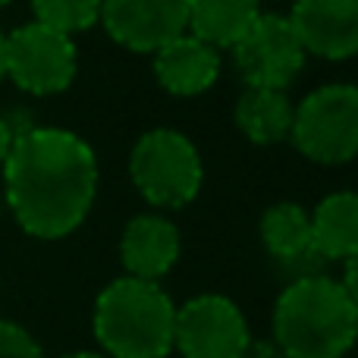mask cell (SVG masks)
I'll list each match as a JSON object with an SVG mask.
<instances>
[{
    "label": "cell",
    "mask_w": 358,
    "mask_h": 358,
    "mask_svg": "<svg viewBox=\"0 0 358 358\" xmlns=\"http://www.w3.org/2000/svg\"><path fill=\"white\" fill-rule=\"evenodd\" d=\"M176 308L155 280H113L94 302V336L113 358H167Z\"/></svg>",
    "instance_id": "3957f363"
},
{
    "label": "cell",
    "mask_w": 358,
    "mask_h": 358,
    "mask_svg": "<svg viewBox=\"0 0 358 358\" xmlns=\"http://www.w3.org/2000/svg\"><path fill=\"white\" fill-rule=\"evenodd\" d=\"M3 50H6V35L0 31V79L6 76V69H3Z\"/></svg>",
    "instance_id": "7402d4cb"
},
{
    "label": "cell",
    "mask_w": 358,
    "mask_h": 358,
    "mask_svg": "<svg viewBox=\"0 0 358 358\" xmlns=\"http://www.w3.org/2000/svg\"><path fill=\"white\" fill-rule=\"evenodd\" d=\"M10 145H13V126L6 123L3 117H0V164H3V157H6V151H10Z\"/></svg>",
    "instance_id": "44dd1931"
},
{
    "label": "cell",
    "mask_w": 358,
    "mask_h": 358,
    "mask_svg": "<svg viewBox=\"0 0 358 358\" xmlns=\"http://www.w3.org/2000/svg\"><path fill=\"white\" fill-rule=\"evenodd\" d=\"M35 22L63 35L92 29L101 19V0H31Z\"/></svg>",
    "instance_id": "e0dca14e"
},
{
    "label": "cell",
    "mask_w": 358,
    "mask_h": 358,
    "mask_svg": "<svg viewBox=\"0 0 358 358\" xmlns=\"http://www.w3.org/2000/svg\"><path fill=\"white\" fill-rule=\"evenodd\" d=\"M296 148L317 164H346L358 155V88L324 85L292 113Z\"/></svg>",
    "instance_id": "5b68a950"
},
{
    "label": "cell",
    "mask_w": 358,
    "mask_h": 358,
    "mask_svg": "<svg viewBox=\"0 0 358 358\" xmlns=\"http://www.w3.org/2000/svg\"><path fill=\"white\" fill-rule=\"evenodd\" d=\"M311 245L324 261L358 252V192H334L311 217Z\"/></svg>",
    "instance_id": "4fadbf2b"
},
{
    "label": "cell",
    "mask_w": 358,
    "mask_h": 358,
    "mask_svg": "<svg viewBox=\"0 0 358 358\" xmlns=\"http://www.w3.org/2000/svg\"><path fill=\"white\" fill-rule=\"evenodd\" d=\"M261 0H189V29L210 48H233L258 19Z\"/></svg>",
    "instance_id": "9a60e30c"
},
{
    "label": "cell",
    "mask_w": 358,
    "mask_h": 358,
    "mask_svg": "<svg viewBox=\"0 0 358 358\" xmlns=\"http://www.w3.org/2000/svg\"><path fill=\"white\" fill-rule=\"evenodd\" d=\"M233 63L242 79L255 88H280L283 92L305 66V54L296 29L286 16L258 13L252 25L233 44Z\"/></svg>",
    "instance_id": "52a82bcc"
},
{
    "label": "cell",
    "mask_w": 358,
    "mask_h": 358,
    "mask_svg": "<svg viewBox=\"0 0 358 358\" xmlns=\"http://www.w3.org/2000/svg\"><path fill=\"white\" fill-rule=\"evenodd\" d=\"M242 358H286L283 349L277 346V343H264V340H248L245 352Z\"/></svg>",
    "instance_id": "ffe728a7"
},
{
    "label": "cell",
    "mask_w": 358,
    "mask_h": 358,
    "mask_svg": "<svg viewBox=\"0 0 358 358\" xmlns=\"http://www.w3.org/2000/svg\"><path fill=\"white\" fill-rule=\"evenodd\" d=\"M63 358H107V355H98V352H73V355H63Z\"/></svg>",
    "instance_id": "603a6c76"
},
{
    "label": "cell",
    "mask_w": 358,
    "mask_h": 358,
    "mask_svg": "<svg viewBox=\"0 0 358 358\" xmlns=\"http://www.w3.org/2000/svg\"><path fill=\"white\" fill-rule=\"evenodd\" d=\"M261 239L267 252L280 261H302L315 255L311 245V217L292 201H280L261 220Z\"/></svg>",
    "instance_id": "2e32d148"
},
{
    "label": "cell",
    "mask_w": 358,
    "mask_h": 358,
    "mask_svg": "<svg viewBox=\"0 0 358 358\" xmlns=\"http://www.w3.org/2000/svg\"><path fill=\"white\" fill-rule=\"evenodd\" d=\"M292 113H296V107L289 104V98L280 88L248 85L245 94L236 101V126L255 145H277L289 138Z\"/></svg>",
    "instance_id": "5bb4252c"
},
{
    "label": "cell",
    "mask_w": 358,
    "mask_h": 358,
    "mask_svg": "<svg viewBox=\"0 0 358 358\" xmlns=\"http://www.w3.org/2000/svg\"><path fill=\"white\" fill-rule=\"evenodd\" d=\"M248 324L227 296H195L176 311L173 346L182 358H242Z\"/></svg>",
    "instance_id": "ba28073f"
},
{
    "label": "cell",
    "mask_w": 358,
    "mask_h": 358,
    "mask_svg": "<svg viewBox=\"0 0 358 358\" xmlns=\"http://www.w3.org/2000/svg\"><path fill=\"white\" fill-rule=\"evenodd\" d=\"M346 261V271H343V289H346V296L352 299V302L358 305V252H352L349 258H343Z\"/></svg>",
    "instance_id": "d6986e66"
},
{
    "label": "cell",
    "mask_w": 358,
    "mask_h": 358,
    "mask_svg": "<svg viewBox=\"0 0 358 358\" xmlns=\"http://www.w3.org/2000/svg\"><path fill=\"white\" fill-rule=\"evenodd\" d=\"M3 69L22 92L38 98L66 92L76 79V44L41 22L19 25L6 35Z\"/></svg>",
    "instance_id": "8992f818"
},
{
    "label": "cell",
    "mask_w": 358,
    "mask_h": 358,
    "mask_svg": "<svg viewBox=\"0 0 358 358\" xmlns=\"http://www.w3.org/2000/svg\"><path fill=\"white\" fill-rule=\"evenodd\" d=\"M289 22L308 54L324 60L358 54V0H296Z\"/></svg>",
    "instance_id": "30bf717a"
},
{
    "label": "cell",
    "mask_w": 358,
    "mask_h": 358,
    "mask_svg": "<svg viewBox=\"0 0 358 358\" xmlns=\"http://www.w3.org/2000/svg\"><path fill=\"white\" fill-rule=\"evenodd\" d=\"M129 173L136 189L157 208H182L201 189V157L176 129H151L132 148Z\"/></svg>",
    "instance_id": "277c9868"
},
{
    "label": "cell",
    "mask_w": 358,
    "mask_h": 358,
    "mask_svg": "<svg viewBox=\"0 0 358 358\" xmlns=\"http://www.w3.org/2000/svg\"><path fill=\"white\" fill-rule=\"evenodd\" d=\"M107 35L136 54H155L189 29V0H101Z\"/></svg>",
    "instance_id": "9c48e42d"
},
{
    "label": "cell",
    "mask_w": 358,
    "mask_h": 358,
    "mask_svg": "<svg viewBox=\"0 0 358 358\" xmlns=\"http://www.w3.org/2000/svg\"><path fill=\"white\" fill-rule=\"evenodd\" d=\"M273 336L286 358H343L358 343V305L340 280L299 277L277 299Z\"/></svg>",
    "instance_id": "7a4b0ae2"
},
{
    "label": "cell",
    "mask_w": 358,
    "mask_h": 358,
    "mask_svg": "<svg viewBox=\"0 0 358 358\" xmlns=\"http://www.w3.org/2000/svg\"><path fill=\"white\" fill-rule=\"evenodd\" d=\"M123 264L129 271V277L138 280H157L164 273H170V267L179 258V233L170 220L164 217H136L129 220L123 233Z\"/></svg>",
    "instance_id": "7c38bea8"
},
{
    "label": "cell",
    "mask_w": 358,
    "mask_h": 358,
    "mask_svg": "<svg viewBox=\"0 0 358 358\" xmlns=\"http://www.w3.org/2000/svg\"><path fill=\"white\" fill-rule=\"evenodd\" d=\"M6 3H10V0H0V10H3V6H6Z\"/></svg>",
    "instance_id": "cb8c5ba5"
},
{
    "label": "cell",
    "mask_w": 358,
    "mask_h": 358,
    "mask_svg": "<svg viewBox=\"0 0 358 358\" xmlns=\"http://www.w3.org/2000/svg\"><path fill=\"white\" fill-rule=\"evenodd\" d=\"M0 358H44V352L29 330L13 321H0Z\"/></svg>",
    "instance_id": "ac0fdd59"
},
{
    "label": "cell",
    "mask_w": 358,
    "mask_h": 358,
    "mask_svg": "<svg viewBox=\"0 0 358 358\" xmlns=\"http://www.w3.org/2000/svg\"><path fill=\"white\" fill-rule=\"evenodd\" d=\"M3 185L16 223L35 239H63L88 217L98 192V161L85 138L57 126L13 136Z\"/></svg>",
    "instance_id": "6da1fadb"
},
{
    "label": "cell",
    "mask_w": 358,
    "mask_h": 358,
    "mask_svg": "<svg viewBox=\"0 0 358 358\" xmlns=\"http://www.w3.org/2000/svg\"><path fill=\"white\" fill-rule=\"evenodd\" d=\"M155 76L161 88L179 98L208 92L220 76V54L217 48L204 44L195 35H179L167 41L161 50H155Z\"/></svg>",
    "instance_id": "8fae6325"
}]
</instances>
